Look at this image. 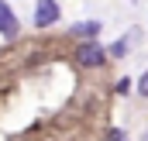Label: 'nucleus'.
<instances>
[{
	"label": "nucleus",
	"mask_w": 148,
	"mask_h": 141,
	"mask_svg": "<svg viewBox=\"0 0 148 141\" xmlns=\"http://www.w3.org/2000/svg\"><path fill=\"white\" fill-rule=\"evenodd\" d=\"M145 141H148V134H145Z\"/></svg>",
	"instance_id": "8"
},
{
	"label": "nucleus",
	"mask_w": 148,
	"mask_h": 141,
	"mask_svg": "<svg viewBox=\"0 0 148 141\" xmlns=\"http://www.w3.org/2000/svg\"><path fill=\"white\" fill-rule=\"evenodd\" d=\"M107 141H127V138H124V131H117V127H114L110 134H107Z\"/></svg>",
	"instance_id": "7"
},
{
	"label": "nucleus",
	"mask_w": 148,
	"mask_h": 141,
	"mask_svg": "<svg viewBox=\"0 0 148 141\" xmlns=\"http://www.w3.org/2000/svg\"><path fill=\"white\" fill-rule=\"evenodd\" d=\"M103 62H107V52H103L100 45H93V41L79 45V66H86V69H97V66H103Z\"/></svg>",
	"instance_id": "1"
},
{
	"label": "nucleus",
	"mask_w": 148,
	"mask_h": 141,
	"mask_svg": "<svg viewBox=\"0 0 148 141\" xmlns=\"http://www.w3.org/2000/svg\"><path fill=\"white\" fill-rule=\"evenodd\" d=\"M107 52H110L114 59H121V55H127V38H121V41H114V45L107 48Z\"/></svg>",
	"instance_id": "5"
},
{
	"label": "nucleus",
	"mask_w": 148,
	"mask_h": 141,
	"mask_svg": "<svg viewBox=\"0 0 148 141\" xmlns=\"http://www.w3.org/2000/svg\"><path fill=\"white\" fill-rule=\"evenodd\" d=\"M100 31V21H86V24H76V35H83V38H93Z\"/></svg>",
	"instance_id": "4"
},
{
	"label": "nucleus",
	"mask_w": 148,
	"mask_h": 141,
	"mask_svg": "<svg viewBox=\"0 0 148 141\" xmlns=\"http://www.w3.org/2000/svg\"><path fill=\"white\" fill-rule=\"evenodd\" d=\"M59 3L55 0H38V10H35V24L38 28H52L55 21H59Z\"/></svg>",
	"instance_id": "2"
},
{
	"label": "nucleus",
	"mask_w": 148,
	"mask_h": 141,
	"mask_svg": "<svg viewBox=\"0 0 148 141\" xmlns=\"http://www.w3.org/2000/svg\"><path fill=\"white\" fill-rule=\"evenodd\" d=\"M138 97H148V69H145V76L138 79Z\"/></svg>",
	"instance_id": "6"
},
{
	"label": "nucleus",
	"mask_w": 148,
	"mask_h": 141,
	"mask_svg": "<svg viewBox=\"0 0 148 141\" xmlns=\"http://www.w3.org/2000/svg\"><path fill=\"white\" fill-rule=\"evenodd\" d=\"M0 31H3L7 38H10V35H17V17L10 14V7H7L3 0H0Z\"/></svg>",
	"instance_id": "3"
}]
</instances>
